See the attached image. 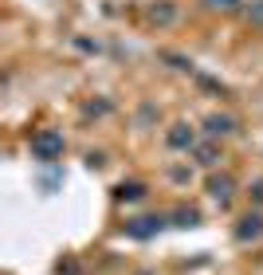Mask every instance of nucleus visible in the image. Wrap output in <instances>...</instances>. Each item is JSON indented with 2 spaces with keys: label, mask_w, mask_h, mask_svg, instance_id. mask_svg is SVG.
I'll return each instance as SVG.
<instances>
[{
  "label": "nucleus",
  "mask_w": 263,
  "mask_h": 275,
  "mask_svg": "<svg viewBox=\"0 0 263 275\" xmlns=\"http://www.w3.org/2000/svg\"><path fill=\"white\" fill-rule=\"evenodd\" d=\"M209 126H212V134H228V126H232V122H228V118H212Z\"/></svg>",
  "instance_id": "f03ea898"
},
{
  "label": "nucleus",
  "mask_w": 263,
  "mask_h": 275,
  "mask_svg": "<svg viewBox=\"0 0 263 275\" xmlns=\"http://www.w3.org/2000/svg\"><path fill=\"white\" fill-rule=\"evenodd\" d=\"M36 150H40V154H55V150H59V138H55V134H44V138L36 142Z\"/></svg>",
  "instance_id": "f257e3e1"
}]
</instances>
